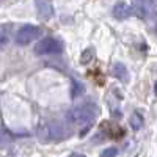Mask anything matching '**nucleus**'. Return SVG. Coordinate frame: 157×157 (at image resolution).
Listing matches in <instances>:
<instances>
[{
	"instance_id": "obj_4",
	"label": "nucleus",
	"mask_w": 157,
	"mask_h": 157,
	"mask_svg": "<svg viewBox=\"0 0 157 157\" xmlns=\"http://www.w3.org/2000/svg\"><path fill=\"white\" fill-rule=\"evenodd\" d=\"M113 16L116 19H126L129 16H134V3L127 2H118L113 6Z\"/></svg>"
},
{
	"instance_id": "obj_9",
	"label": "nucleus",
	"mask_w": 157,
	"mask_h": 157,
	"mask_svg": "<svg viewBox=\"0 0 157 157\" xmlns=\"http://www.w3.org/2000/svg\"><path fill=\"white\" fill-rule=\"evenodd\" d=\"M116 154H118L116 148H109V149H105L102 152V157H116Z\"/></svg>"
},
{
	"instance_id": "obj_7",
	"label": "nucleus",
	"mask_w": 157,
	"mask_h": 157,
	"mask_svg": "<svg viewBox=\"0 0 157 157\" xmlns=\"http://www.w3.org/2000/svg\"><path fill=\"white\" fill-rule=\"evenodd\" d=\"M141 124H143V118H141L138 113H134L132 118H130V126H132V129L138 130V129L141 127Z\"/></svg>"
},
{
	"instance_id": "obj_1",
	"label": "nucleus",
	"mask_w": 157,
	"mask_h": 157,
	"mask_svg": "<svg viewBox=\"0 0 157 157\" xmlns=\"http://www.w3.org/2000/svg\"><path fill=\"white\" fill-rule=\"evenodd\" d=\"M98 113V105L94 102H83L68 112V121L74 126H88L93 123Z\"/></svg>"
},
{
	"instance_id": "obj_5",
	"label": "nucleus",
	"mask_w": 157,
	"mask_h": 157,
	"mask_svg": "<svg viewBox=\"0 0 157 157\" xmlns=\"http://www.w3.org/2000/svg\"><path fill=\"white\" fill-rule=\"evenodd\" d=\"M112 72L116 78H120V80H123V82L129 80V72H127V69H126V66L123 63H115L113 68H112Z\"/></svg>"
},
{
	"instance_id": "obj_3",
	"label": "nucleus",
	"mask_w": 157,
	"mask_h": 157,
	"mask_svg": "<svg viewBox=\"0 0 157 157\" xmlns=\"http://www.w3.org/2000/svg\"><path fill=\"white\" fill-rule=\"evenodd\" d=\"M41 30L35 25H24L22 29H19V32L16 33V43L19 46H27L30 43H33L35 39L39 36Z\"/></svg>"
},
{
	"instance_id": "obj_10",
	"label": "nucleus",
	"mask_w": 157,
	"mask_h": 157,
	"mask_svg": "<svg viewBox=\"0 0 157 157\" xmlns=\"http://www.w3.org/2000/svg\"><path fill=\"white\" fill-rule=\"evenodd\" d=\"M154 93L157 94V82H155V85H154Z\"/></svg>"
},
{
	"instance_id": "obj_2",
	"label": "nucleus",
	"mask_w": 157,
	"mask_h": 157,
	"mask_svg": "<svg viewBox=\"0 0 157 157\" xmlns=\"http://www.w3.org/2000/svg\"><path fill=\"white\" fill-rule=\"evenodd\" d=\"M63 49V44L57 38H43L41 41L35 44V54L36 55H50V54H58Z\"/></svg>"
},
{
	"instance_id": "obj_11",
	"label": "nucleus",
	"mask_w": 157,
	"mask_h": 157,
	"mask_svg": "<svg viewBox=\"0 0 157 157\" xmlns=\"http://www.w3.org/2000/svg\"><path fill=\"white\" fill-rule=\"evenodd\" d=\"M72 157H85V155H82V154H74Z\"/></svg>"
},
{
	"instance_id": "obj_8",
	"label": "nucleus",
	"mask_w": 157,
	"mask_h": 157,
	"mask_svg": "<svg viewBox=\"0 0 157 157\" xmlns=\"http://www.w3.org/2000/svg\"><path fill=\"white\" fill-rule=\"evenodd\" d=\"M91 57H93V50L88 49L86 52H83V54H82V63L83 64H88V61L91 60Z\"/></svg>"
},
{
	"instance_id": "obj_12",
	"label": "nucleus",
	"mask_w": 157,
	"mask_h": 157,
	"mask_svg": "<svg viewBox=\"0 0 157 157\" xmlns=\"http://www.w3.org/2000/svg\"><path fill=\"white\" fill-rule=\"evenodd\" d=\"M155 32H157V29H155Z\"/></svg>"
},
{
	"instance_id": "obj_6",
	"label": "nucleus",
	"mask_w": 157,
	"mask_h": 157,
	"mask_svg": "<svg viewBox=\"0 0 157 157\" xmlns=\"http://www.w3.org/2000/svg\"><path fill=\"white\" fill-rule=\"evenodd\" d=\"M36 8H38V13H39V17H43V19H49L52 16V5L47 3V2H36L35 3Z\"/></svg>"
}]
</instances>
